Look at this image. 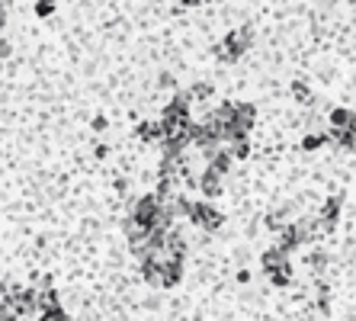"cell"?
<instances>
[{
	"label": "cell",
	"instance_id": "6da1fadb",
	"mask_svg": "<svg viewBox=\"0 0 356 321\" xmlns=\"http://www.w3.org/2000/svg\"><path fill=\"white\" fill-rule=\"evenodd\" d=\"M327 139H331L334 145H340V148L356 151V113L353 109H334Z\"/></svg>",
	"mask_w": 356,
	"mask_h": 321
},
{
	"label": "cell",
	"instance_id": "7a4b0ae2",
	"mask_svg": "<svg viewBox=\"0 0 356 321\" xmlns=\"http://www.w3.org/2000/svg\"><path fill=\"white\" fill-rule=\"evenodd\" d=\"M250 42H254V29H250V26H244V29H232V33L218 42V49H216L218 61L234 65V61H238V58L250 49Z\"/></svg>",
	"mask_w": 356,
	"mask_h": 321
},
{
	"label": "cell",
	"instance_id": "3957f363",
	"mask_svg": "<svg viewBox=\"0 0 356 321\" xmlns=\"http://www.w3.org/2000/svg\"><path fill=\"white\" fill-rule=\"evenodd\" d=\"M260 264H264L266 276H270V280H273L276 286H282V283H289L292 270H289V260H286V251H280V247H273V251H266Z\"/></svg>",
	"mask_w": 356,
	"mask_h": 321
},
{
	"label": "cell",
	"instance_id": "277c9868",
	"mask_svg": "<svg viewBox=\"0 0 356 321\" xmlns=\"http://www.w3.org/2000/svg\"><path fill=\"white\" fill-rule=\"evenodd\" d=\"M186 219H190L193 225H199V228H209V231H216L218 225H222V212H218L209 199H202V203H190Z\"/></svg>",
	"mask_w": 356,
	"mask_h": 321
},
{
	"label": "cell",
	"instance_id": "5b68a950",
	"mask_svg": "<svg viewBox=\"0 0 356 321\" xmlns=\"http://www.w3.org/2000/svg\"><path fill=\"white\" fill-rule=\"evenodd\" d=\"M337 215H340V199H327L321 209V219H318V225H321V231H331L334 222H337Z\"/></svg>",
	"mask_w": 356,
	"mask_h": 321
},
{
	"label": "cell",
	"instance_id": "8992f818",
	"mask_svg": "<svg viewBox=\"0 0 356 321\" xmlns=\"http://www.w3.org/2000/svg\"><path fill=\"white\" fill-rule=\"evenodd\" d=\"M186 93H190V103H193V100H209L212 93H216V87H212V84H196V87L186 91Z\"/></svg>",
	"mask_w": 356,
	"mask_h": 321
},
{
	"label": "cell",
	"instance_id": "52a82bcc",
	"mask_svg": "<svg viewBox=\"0 0 356 321\" xmlns=\"http://www.w3.org/2000/svg\"><path fill=\"white\" fill-rule=\"evenodd\" d=\"M292 93H296V100H298V103H312V91H308V87H305V84H302V81H296V84H292Z\"/></svg>",
	"mask_w": 356,
	"mask_h": 321
},
{
	"label": "cell",
	"instance_id": "ba28073f",
	"mask_svg": "<svg viewBox=\"0 0 356 321\" xmlns=\"http://www.w3.org/2000/svg\"><path fill=\"white\" fill-rule=\"evenodd\" d=\"M3 17H7V13H3V7H0V29H3Z\"/></svg>",
	"mask_w": 356,
	"mask_h": 321
}]
</instances>
